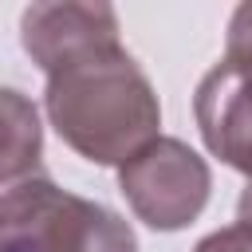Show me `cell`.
<instances>
[{"instance_id":"cell-1","label":"cell","mask_w":252,"mask_h":252,"mask_svg":"<svg viewBox=\"0 0 252 252\" xmlns=\"http://www.w3.org/2000/svg\"><path fill=\"white\" fill-rule=\"evenodd\" d=\"M43 106L55 134L94 165L130 161L161 126V102L122 43H106L51 71Z\"/></svg>"},{"instance_id":"cell-2","label":"cell","mask_w":252,"mask_h":252,"mask_svg":"<svg viewBox=\"0 0 252 252\" xmlns=\"http://www.w3.org/2000/svg\"><path fill=\"white\" fill-rule=\"evenodd\" d=\"M0 252H138V240L114 209L35 173L0 189Z\"/></svg>"},{"instance_id":"cell-3","label":"cell","mask_w":252,"mask_h":252,"mask_svg":"<svg viewBox=\"0 0 252 252\" xmlns=\"http://www.w3.org/2000/svg\"><path fill=\"white\" fill-rule=\"evenodd\" d=\"M118 189L142 224L158 232H177L193 224L209 205L213 173L197 150L158 134L130 161L118 165Z\"/></svg>"},{"instance_id":"cell-4","label":"cell","mask_w":252,"mask_h":252,"mask_svg":"<svg viewBox=\"0 0 252 252\" xmlns=\"http://www.w3.org/2000/svg\"><path fill=\"white\" fill-rule=\"evenodd\" d=\"M20 43L51 75L87 51L118 43V16L110 4H32L20 16Z\"/></svg>"},{"instance_id":"cell-5","label":"cell","mask_w":252,"mask_h":252,"mask_svg":"<svg viewBox=\"0 0 252 252\" xmlns=\"http://www.w3.org/2000/svg\"><path fill=\"white\" fill-rule=\"evenodd\" d=\"M193 114L209 154L252 181V71L220 59L197 83Z\"/></svg>"},{"instance_id":"cell-6","label":"cell","mask_w":252,"mask_h":252,"mask_svg":"<svg viewBox=\"0 0 252 252\" xmlns=\"http://www.w3.org/2000/svg\"><path fill=\"white\" fill-rule=\"evenodd\" d=\"M39 158H43V126L35 102L16 87H0V189L35 177Z\"/></svg>"},{"instance_id":"cell-7","label":"cell","mask_w":252,"mask_h":252,"mask_svg":"<svg viewBox=\"0 0 252 252\" xmlns=\"http://www.w3.org/2000/svg\"><path fill=\"white\" fill-rule=\"evenodd\" d=\"M224 63L252 71V0H244L232 20H228V39H224Z\"/></svg>"},{"instance_id":"cell-8","label":"cell","mask_w":252,"mask_h":252,"mask_svg":"<svg viewBox=\"0 0 252 252\" xmlns=\"http://www.w3.org/2000/svg\"><path fill=\"white\" fill-rule=\"evenodd\" d=\"M193 252H252V236L244 228H220V232H209L205 240H197Z\"/></svg>"},{"instance_id":"cell-9","label":"cell","mask_w":252,"mask_h":252,"mask_svg":"<svg viewBox=\"0 0 252 252\" xmlns=\"http://www.w3.org/2000/svg\"><path fill=\"white\" fill-rule=\"evenodd\" d=\"M236 228H244V232L252 236V181H248V189H244L240 201H236Z\"/></svg>"}]
</instances>
